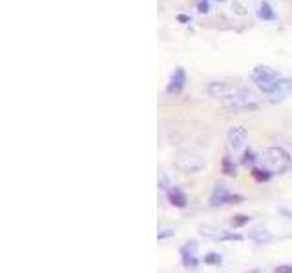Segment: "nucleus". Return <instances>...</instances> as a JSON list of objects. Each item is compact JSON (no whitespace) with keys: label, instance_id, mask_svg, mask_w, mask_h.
Here are the masks:
<instances>
[{"label":"nucleus","instance_id":"obj_1","mask_svg":"<svg viewBox=\"0 0 292 273\" xmlns=\"http://www.w3.org/2000/svg\"><path fill=\"white\" fill-rule=\"evenodd\" d=\"M175 168L179 171L186 175H194V173H199L203 170L204 166H206V158L204 155L201 153L199 149H194V148H186V149H179L177 153H175Z\"/></svg>","mask_w":292,"mask_h":273},{"label":"nucleus","instance_id":"obj_2","mask_svg":"<svg viewBox=\"0 0 292 273\" xmlns=\"http://www.w3.org/2000/svg\"><path fill=\"white\" fill-rule=\"evenodd\" d=\"M290 153L281 146H272L263 153V164L270 173H281L290 166Z\"/></svg>","mask_w":292,"mask_h":273},{"label":"nucleus","instance_id":"obj_3","mask_svg":"<svg viewBox=\"0 0 292 273\" xmlns=\"http://www.w3.org/2000/svg\"><path fill=\"white\" fill-rule=\"evenodd\" d=\"M252 80H254V84L263 91V93L270 95L272 91L278 87V84L281 82V77L276 70L259 64V66H256L254 70H252Z\"/></svg>","mask_w":292,"mask_h":273},{"label":"nucleus","instance_id":"obj_4","mask_svg":"<svg viewBox=\"0 0 292 273\" xmlns=\"http://www.w3.org/2000/svg\"><path fill=\"white\" fill-rule=\"evenodd\" d=\"M259 104V99L256 93L245 89V87H239L234 95L226 97L223 100V106L228 109H252Z\"/></svg>","mask_w":292,"mask_h":273},{"label":"nucleus","instance_id":"obj_5","mask_svg":"<svg viewBox=\"0 0 292 273\" xmlns=\"http://www.w3.org/2000/svg\"><path fill=\"white\" fill-rule=\"evenodd\" d=\"M241 86H236L234 82H228V80H216V82H210L208 87H206V93H208L212 99H221L225 100L226 97L234 95L236 91Z\"/></svg>","mask_w":292,"mask_h":273},{"label":"nucleus","instance_id":"obj_6","mask_svg":"<svg viewBox=\"0 0 292 273\" xmlns=\"http://www.w3.org/2000/svg\"><path fill=\"white\" fill-rule=\"evenodd\" d=\"M246 141H248V131H246L245 126H232L226 131V144L234 151H239V149L245 148Z\"/></svg>","mask_w":292,"mask_h":273},{"label":"nucleus","instance_id":"obj_7","mask_svg":"<svg viewBox=\"0 0 292 273\" xmlns=\"http://www.w3.org/2000/svg\"><path fill=\"white\" fill-rule=\"evenodd\" d=\"M184 84H186V73H184L183 67H177V70L172 73V79L166 86V93L168 95H179L181 91L184 89Z\"/></svg>","mask_w":292,"mask_h":273},{"label":"nucleus","instance_id":"obj_8","mask_svg":"<svg viewBox=\"0 0 292 273\" xmlns=\"http://www.w3.org/2000/svg\"><path fill=\"white\" fill-rule=\"evenodd\" d=\"M292 95V79H281V82L278 84L274 91H272L270 95V102H283L287 97Z\"/></svg>","mask_w":292,"mask_h":273},{"label":"nucleus","instance_id":"obj_9","mask_svg":"<svg viewBox=\"0 0 292 273\" xmlns=\"http://www.w3.org/2000/svg\"><path fill=\"white\" fill-rule=\"evenodd\" d=\"M168 200H170V204L175 208H184L188 204L186 195H184L181 190H172L170 193H168Z\"/></svg>","mask_w":292,"mask_h":273},{"label":"nucleus","instance_id":"obj_10","mask_svg":"<svg viewBox=\"0 0 292 273\" xmlns=\"http://www.w3.org/2000/svg\"><path fill=\"white\" fill-rule=\"evenodd\" d=\"M258 17L265 22H270V20H276V13L268 2H261L258 8Z\"/></svg>","mask_w":292,"mask_h":273},{"label":"nucleus","instance_id":"obj_11","mask_svg":"<svg viewBox=\"0 0 292 273\" xmlns=\"http://www.w3.org/2000/svg\"><path fill=\"white\" fill-rule=\"evenodd\" d=\"M274 273H292V266L290 264H281L274 269Z\"/></svg>","mask_w":292,"mask_h":273},{"label":"nucleus","instance_id":"obj_12","mask_svg":"<svg viewBox=\"0 0 292 273\" xmlns=\"http://www.w3.org/2000/svg\"><path fill=\"white\" fill-rule=\"evenodd\" d=\"M199 9H201V13H208V9H210L208 2H206V0H201V2H199Z\"/></svg>","mask_w":292,"mask_h":273}]
</instances>
